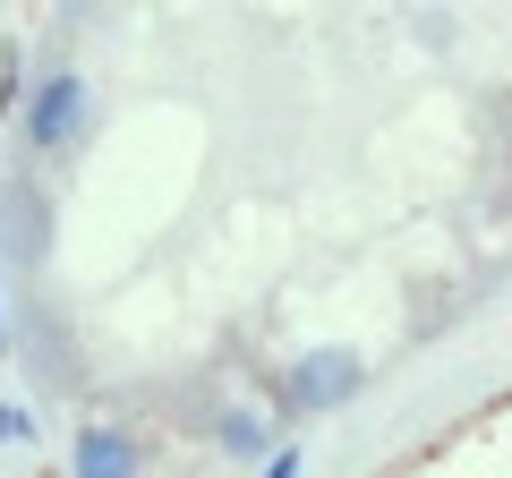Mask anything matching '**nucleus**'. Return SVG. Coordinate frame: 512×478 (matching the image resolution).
<instances>
[{
    "label": "nucleus",
    "mask_w": 512,
    "mask_h": 478,
    "mask_svg": "<svg viewBox=\"0 0 512 478\" xmlns=\"http://www.w3.org/2000/svg\"><path fill=\"white\" fill-rule=\"evenodd\" d=\"M18 120H26V146H35L43 163L77 154V146L94 137V94H86V77H77V69H43L35 86H26Z\"/></svg>",
    "instance_id": "obj_1"
},
{
    "label": "nucleus",
    "mask_w": 512,
    "mask_h": 478,
    "mask_svg": "<svg viewBox=\"0 0 512 478\" xmlns=\"http://www.w3.org/2000/svg\"><path fill=\"white\" fill-rule=\"evenodd\" d=\"M359 385H367L359 350H299L291 376H282V410H291V419H325V410L359 402Z\"/></svg>",
    "instance_id": "obj_2"
},
{
    "label": "nucleus",
    "mask_w": 512,
    "mask_h": 478,
    "mask_svg": "<svg viewBox=\"0 0 512 478\" xmlns=\"http://www.w3.org/2000/svg\"><path fill=\"white\" fill-rule=\"evenodd\" d=\"M69 470L77 478H146V436L120 419H86L69 444Z\"/></svg>",
    "instance_id": "obj_3"
},
{
    "label": "nucleus",
    "mask_w": 512,
    "mask_h": 478,
    "mask_svg": "<svg viewBox=\"0 0 512 478\" xmlns=\"http://www.w3.org/2000/svg\"><path fill=\"white\" fill-rule=\"evenodd\" d=\"M43 248H52V214H43V188H35V180H9V188H0V257L43 265Z\"/></svg>",
    "instance_id": "obj_4"
},
{
    "label": "nucleus",
    "mask_w": 512,
    "mask_h": 478,
    "mask_svg": "<svg viewBox=\"0 0 512 478\" xmlns=\"http://www.w3.org/2000/svg\"><path fill=\"white\" fill-rule=\"evenodd\" d=\"M214 444H222L231 461H256V470H265V461L282 453V427L265 419V410H222V419H214Z\"/></svg>",
    "instance_id": "obj_5"
},
{
    "label": "nucleus",
    "mask_w": 512,
    "mask_h": 478,
    "mask_svg": "<svg viewBox=\"0 0 512 478\" xmlns=\"http://www.w3.org/2000/svg\"><path fill=\"white\" fill-rule=\"evenodd\" d=\"M26 436H35V419H26L18 402H0V444H26Z\"/></svg>",
    "instance_id": "obj_6"
},
{
    "label": "nucleus",
    "mask_w": 512,
    "mask_h": 478,
    "mask_svg": "<svg viewBox=\"0 0 512 478\" xmlns=\"http://www.w3.org/2000/svg\"><path fill=\"white\" fill-rule=\"evenodd\" d=\"M256 478H308V461H299V444H282V453L265 461V470H256Z\"/></svg>",
    "instance_id": "obj_7"
},
{
    "label": "nucleus",
    "mask_w": 512,
    "mask_h": 478,
    "mask_svg": "<svg viewBox=\"0 0 512 478\" xmlns=\"http://www.w3.org/2000/svg\"><path fill=\"white\" fill-rule=\"evenodd\" d=\"M0 359H9V316H0Z\"/></svg>",
    "instance_id": "obj_8"
}]
</instances>
